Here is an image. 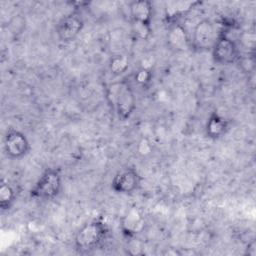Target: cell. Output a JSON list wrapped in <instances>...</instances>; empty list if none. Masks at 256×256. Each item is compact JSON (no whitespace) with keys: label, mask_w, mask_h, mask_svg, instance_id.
I'll return each instance as SVG.
<instances>
[{"label":"cell","mask_w":256,"mask_h":256,"mask_svg":"<svg viewBox=\"0 0 256 256\" xmlns=\"http://www.w3.org/2000/svg\"><path fill=\"white\" fill-rule=\"evenodd\" d=\"M109 235L107 223L101 219H93L83 224L75 234L74 247L77 252L85 254L99 248Z\"/></svg>","instance_id":"2"},{"label":"cell","mask_w":256,"mask_h":256,"mask_svg":"<svg viewBox=\"0 0 256 256\" xmlns=\"http://www.w3.org/2000/svg\"><path fill=\"white\" fill-rule=\"evenodd\" d=\"M255 242L252 241L251 243L248 244L247 248H246V254H248L249 256H255L256 255V248H255Z\"/></svg>","instance_id":"17"},{"label":"cell","mask_w":256,"mask_h":256,"mask_svg":"<svg viewBox=\"0 0 256 256\" xmlns=\"http://www.w3.org/2000/svg\"><path fill=\"white\" fill-rule=\"evenodd\" d=\"M134 81L142 88H146L152 81V72L147 67H140L134 73Z\"/></svg>","instance_id":"15"},{"label":"cell","mask_w":256,"mask_h":256,"mask_svg":"<svg viewBox=\"0 0 256 256\" xmlns=\"http://www.w3.org/2000/svg\"><path fill=\"white\" fill-rule=\"evenodd\" d=\"M129 14L135 36L147 40L152 33L153 4L147 0L132 1L129 3Z\"/></svg>","instance_id":"3"},{"label":"cell","mask_w":256,"mask_h":256,"mask_svg":"<svg viewBox=\"0 0 256 256\" xmlns=\"http://www.w3.org/2000/svg\"><path fill=\"white\" fill-rule=\"evenodd\" d=\"M3 150L8 158L18 160L28 154L30 143L24 133L11 128L4 135Z\"/></svg>","instance_id":"8"},{"label":"cell","mask_w":256,"mask_h":256,"mask_svg":"<svg viewBox=\"0 0 256 256\" xmlns=\"http://www.w3.org/2000/svg\"><path fill=\"white\" fill-rule=\"evenodd\" d=\"M212 58L219 65H231L240 58V50L236 41L222 29L218 32L216 41L211 49Z\"/></svg>","instance_id":"5"},{"label":"cell","mask_w":256,"mask_h":256,"mask_svg":"<svg viewBox=\"0 0 256 256\" xmlns=\"http://www.w3.org/2000/svg\"><path fill=\"white\" fill-rule=\"evenodd\" d=\"M167 41L171 48L184 51L191 47L185 28L179 23H173L167 34Z\"/></svg>","instance_id":"12"},{"label":"cell","mask_w":256,"mask_h":256,"mask_svg":"<svg viewBox=\"0 0 256 256\" xmlns=\"http://www.w3.org/2000/svg\"><path fill=\"white\" fill-rule=\"evenodd\" d=\"M145 219L137 207L130 208L121 219V230L126 237H134L143 231Z\"/></svg>","instance_id":"10"},{"label":"cell","mask_w":256,"mask_h":256,"mask_svg":"<svg viewBox=\"0 0 256 256\" xmlns=\"http://www.w3.org/2000/svg\"><path fill=\"white\" fill-rule=\"evenodd\" d=\"M62 189V176L58 169L47 168L30 189L29 196L35 200H52L56 198Z\"/></svg>","instance_id":"4"},{"label":"cell","mask_w":256,"mask_h":256,"mask_svg":"<svg viewBox=\"0 0 256 256\" xmlns=\"http://www.w3.org/2000/svg\"><path fill=\"white\" fill-rule=\"evenodd\" d=\"M142 182V177L134 167H125L116 172L112 181L111 189L118 194H132L137 191Z\"/></svg>","instance_id":"6"},{"label":"cell","mask_w":256,"mask_h":256,"mask_svg":"<svg viewBox=\"0 0 256 256\" xmlns=\"http://www.w3.org/2000/svg\"><path fill=\"white\" fill-rule=\"evenodd\" d=\"M129 67V58L125 54L113 55L108 63L109 71L114 76H120L127 71Z\"/></svg>","instance_id":"14"},{"label":"cell","mask_w":256,"mask_h":256,"mask_svg":"<svg viewBox=\"0 0 256 256\" xmlns=\"http://www.w3.org/2000/svg\"><path fill=\"white\" fill-rule=\"evenodd\" d=\"M25 26H26L25 18L19 14L12 17L8 24V28L10 29L11 34H13L15 36L22 34L23 31L25 30Z\"/></svg>","instance_id":"16"},{"label":"cell","mask_w":256,"mask_h":256,"mask_svg":"<svg viewBox=\"0 0 256 256\" xmlns=\"http://www.w3.org/2000/svg\"><path fill=\"white\" fill-rule=\"evenodd\" d=\"M230 122L228 119L220 115L217 111H213L205 124V135L211 140H217L223 137L229 130Z\"/></svg>","instance_id":"11"},{"label":"cell","mask_w":256,"mask_h":256,"mask_svg":"<svg viewBox=\"0 0 256 256\" xmlns=\"http://www.w3.org/2000/svg\"><path fill=\"white\" fill-rule=\"evenodd\" d=\"M217 36L214 23L209 19H202L194 27L190 45L197 51H211Z\"/></svg>","instance_id":"7"},{"label":"cell","mask_w":256,"mask_h":256,"mask_svg":"<svg viewBox=\"0 0 256 256\" xmlns=\"http://www.w3.org/2000/svg\"><path fill=\"white\" fill-rule=\"evenodd\" d=\"M106 99L120 121L128 120L136 109V97L133 87L123 78L110 83L106 88Z\"/></svg>","instance_id":"1"},{"label":"cell","mask_w":256,"mask_h":256,"mask_svg":"<svg viewBox=\"0 0 256 256\" xmlns=\"http://www.w3.org/2000/svg\"><path fill=\"white\" fill-rule=\"evenodd\" d=\"M83 27L84 20L81 15L76 12H71L59 19L55 27V32L59 41L70 43L79 36Z\"/></svg>","instance_id":"9"},{"label":"cell","mask_w":256,"mask_h":256,"mask_svg":"<svg viewBox=\"0 0 256 256\" xmlns=\"http://www.w3.org/2000/svg\"><path fill=\"white\" fill-rule=\"evenodd\" d=\"M16 200V191L9 183L2 181L0 185V207L2 211L9 210Z\"/></svg>","instance_id":"13"}]
</instances>
